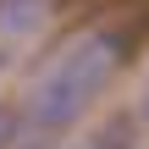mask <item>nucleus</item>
<instances>
[{
    "instance_id": "obj_1",
    "label": "nucleus",
    "mask_w": 149,
    "mask_h": 149,
    "mask_svg": "<svg viewBox=\"0 0 149 149\" xmlns=\"http://www.w3.org/2000/svg\"><path fill=\"white\" fill-rule=\"evenodd\" d=\"M138 33H144V22H105V28L83 33L77 44H66L50 61V72L33 83L28 105H22L28 138L33 144H55V133L77 127V116L105 94V83L116 77V66L133 55Z\"/></svg>"
},
{
    "instance_id": "obj_2",
    "label": "nucleus",
    "mask_w": 149,
    "mask_h": 149,
    "mask_svg": "<svg viewBox=\"0 0 149 149\" xmlns=\"http://www.w3.org/2000/svg\"><path fill=\"white\" fill-rule=\"evenodd\" d=\"M55 0H0V44L11 39H33L39 28H50Z\"/></svg>"
},
{
    "instance_id": "obj_3",
    "label": "nucleus",
    "mask_w": 149,
    "mask_h": 149,
    "mask_svg": "<svg viewBox=\"0 0 149 149\" xmlns=\"http://www.w3.org/2000/svg\"><path fill=\"white\" fill-rule=\"evenodd\" d=\"M11 144V111H0V149Z\"/></svg>"
},
{
    "instance_id": "obj_4",
    "label": "nucleus",
    "mask_w": 149,
    "mask_h": 149,
    "mask_svg": "<svg viewBox=\"0 0 149 149\" xmlns=\"http://www.w3.org/2000/svg\"><path fill=\"white\" fill-rule=\"evenodd\" d=\"M144 116H149V83H144Z\"/></svg>"
}]
</instances>
